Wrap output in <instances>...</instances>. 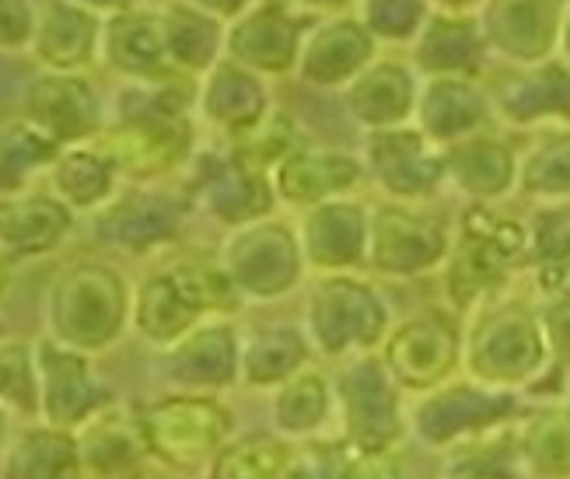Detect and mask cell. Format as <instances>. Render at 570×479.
<instances>
[{
    "mask_svg": "<svg viewBox=\"0 0 570 479\" xmlns=\"http://www.w3.org/2000/svg\"><path fill=\"white\" fill-rule=\"evenodd\" d=\"M122 325V284L98 263H78L57 276L49 294V340L78 354L112 343Z\"/></svg>",
    "mask_w": 570,
    "mask_h": 479,
    "instance_id": "cell-1",
    "label": "cell"
},
{
    "mask_svg": "<svg viewBox=\"0 0 570 479\" xmlns=\"http://www.w3.org/2000/svg\"><path fill=\"white\" fill-rule=\"evenodd\" d=\"M32 361L39 378V420L46 427L73 434L106 410V389L91 378L85 354L57 340H39Z\"/></svg>",
    "mask_w": 570,
    "mask_h": 479,
    "instance_id": "cell-2",
    "label": "cell"
},
{
    "mask_svg": "<svg viewBox=\"0 0 570 479\" xmlns=\"http://www.w3.org/2000/svg\"><path fill=\"white\" fill-rule=\"evenodd\" d=\"M144 444L168 462H200L225 431V413L204 399H165L137 420Z\"/></svg>",
    "mask_w": 570,
    "mask_h": 479,
    "instance_id": "cell-3",
    "label": "cell"
},
{
    "mask_svg": "<svg viewBox=\"0 0 570 479\" xmlns=\"http://www.w3.org/2000/svg\"><path fill=\"white\" fill-rule=\"evenodd\" d=\"M29 123L53 144L81 140L98 126V102L88 85L73 78H42L29 91Z\"/></svg>",
    "mask_w": 570,
    "mask_h": 479,
    "instance_id": "cell-4",
    "label": "cell"
},
{
    "mask_svg": "<svg viewBox=\"0 0 570 479\" xmlns=\"http://www.w3.org/2000/svg\"><path fill=\"white\" fill-rule=\"evenodd\" d=\"M207 287H210V276L200 270H183L176 276H155V281H147L140 291L137 325L151 340H171L193 322L196 305L214 301Z\"/></svg>",
    "mask_w": 570,
    "mask_h": 479,
    "instance_id": "cell-5",
    "label": "cell"
},
{
    "mask_svg": "<svg viewBox=\"0 0 570 479\" xmlns=\"http://www.w3.org/2000/svg\"><path fill=\"white\" fill-rule=\"evenodd\" d=\"M70 214L53 196H4L0 199V248L8 256H39L60 245Z\"/></svg>",
    "mask_w": 570,
    "mask_h": 479,
    "instance_id": "cell-6",
    "label": "cell"
},
{
    "mask_svg": "<svg viewBox=\"0 0 570 479\" xmlns=\"http://www.w3.org/2000/svg\"><path fill=\"white\" fill-rule=\"evenodd\" d=\"M4 479H85L78 438L57 427H29L4 459Z\"/></svg>",
    "mask_w": 570,
    "mask_h": 479,
    "instance_id": "cell-7",
    "label": "cell"
},
{
    "mask_svg": "<svg viewBox=\"0 0 570 479\" xmlns=\"http://www.w3.org/2000/svg\"><path fill=\"white\" fill-rule=\"evenodd\" d=\"M78 438V451L85 462V476L95 472L102 479H122L134 462V438L127 431V423L116 417V410H102L91 417L81 431H73Z\"/></svg>",
    "mask_w": 570,
    "mask_h": 479,
    "instance_id": "cell-8",
    "label": "cell"
},
{
    "mask_svg": "<svg viewBox=\"0 0 570 479\" xmlns=\"http://www.w3.org/2000/svg\"><path fill=\"white\" fill-rule=\"evenodd\" d=\"M116 162L106 150H73L53 168V186L70 207H95L112 186Z\"/></svg>",
    "mask_w": 570,
    "mask_h": 479,
    "instance_id": "cell-9",
    "label": "cell"
},
{
    "mask_svg": "<svg viewBox=\"0 0 570 479\" xmlns=\"http://www.w3.org/2000/svg\"><path fill=\"white\" fill-rule=\"evenodd\" d=\"M91 36H95V21L85 11L67 4H49L39 32V57L53 67L85 63L91 53Z\"/></svg>",
    "mask_w": 570,
    "mask_h": 479,
    "instance_id": "cell-10",
    "label": "cell"
},
{
    "mask_svg": "<svg viewBox=\"0 0 570 479\" xmlns=\"http://www.w3.org/2000/svg\"><path fill=\"white\" fill-rule=\"evenodd\" d=\"M57 158V144L24 119L0 130V186L14 189L32 168Z\"/></svg>",
    "mask_w": 570,
    "mask_h": 479,
    "instance_id": "cell-11",
    "label": "cell"
},
{
    "mask_svg": "<svg viewBox=\"0 0 570 479\" xmlns=\"http://www.w3.org/2000/svg\"><path fill=\"white\" fill-rule=\"evenodd\" d=\"M0 413L39 417V378L32 350L0 346Z\"/></svg>",
    "mask_w": 570,
    "mask_h": 479,
    "instance_id": "cell-12",
    "label": "cell"
},
{
    "mask_svg": "<svg viewBox=\"0 0 570 479\" xmlns=\"http://www.w3.org/2000/svg\"><path fill=\"white\" fill-rule=\"evenodd\" d=\"M112 60L127 70H155L158 67V36L147 18H119L112 25Z\"/></svg>",
    "mask_w": 570,
    "mask_h": 479,
    "instance_id": "cell-13",
    "label": "cell"
},
{
    "mask_svg": "<svg viewBox=\"0 0 570 479\" xmlns=\"http://www.w3.org/2000/svg\"><path fill=\"white\" fill-rule=\"evenodd\" d=\"M165 228L161 221V207L147 204V199H130V204H119L102 217V235L122 245H137L147 238H158Z\"/></svg>",
    "mask_w": 570,
    "mask_h": 479,
    "instance_id": "cell-14",
    "label": "cell"
},
{
    "mask_svg": "<svg viewBox=\"0 0 570 479\" xmlns=\"http://www.w3.org/2000/svg\"><path fill=\"white\" fill-rule=\"evenodd\" d=\"M32 32L29 0H0V46H21Z\"/></svg>",
    "mask_w": 570,
    "mask_h": 479,
    "instance_id": "cell-15",
    "label": "cell"
},
{
    "mask_svg": "<svg viewBox=\"0 0 570 479\" xmlns=\"http://www.w3.org/2000/svg\"><path fill=\"white\" fill-rule=\"evenodd\" d=\"M4 284H8V270H4V260H0V291H4Z\"/></svg>",
    "mask_w": 570,
    "mask_h": 479,
    "instance_id": "cell-16",
    "label": "cell"
},
{
    "mask_svg": "<svg viewBox=\"0 0 570 479\" xmlns=\"http://www.w3.org/2000/svg\"><path fill=\"white\" fill-rule=\"evenodd\" d=\"M88 4H119V0H88Z\"/></svg>",
    "mask_w": 570,
    "mask_h": 479,
    "instance_id": "cell-17",
    "label": "cell"
},
{
    "mask_svg": "<svg viewBox=\"0 0 570 479\" xmlns=\"http://www.w3.org/2000/svg\"><path fill=\"white\" fill-rule=\"evenodd\" d=\"M0 441H4V413H0Z\"/></svg>",
    "mask_w": 570,
    "mask_h": 479,
    "instance_id": "cell-18",
    "label": "cell"
}]
</instances>
